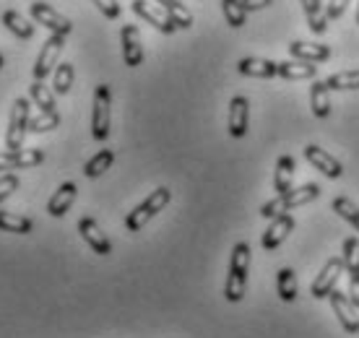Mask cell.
<instances>
[{
    "instance_id": "1",
    "label": "cell",
    "mask_w": 359,
    "mask_h": 338,
    "mask_svg": "<svg viewBox=\"0 0 359 338\" xmlns=\"http://www.w3.org/2000/svg\"><path fill=\"white\" fill-rule=\"evenodd\" d=\"M248 273H250V245L237 242L229 258V273H226L224 297L226 302H243L245 289H248Z\"/></svg>"
},
{
    "instance_id": "2",
    "label": "cell",
    "mask_w": 359,
    "mask_h": 338,
    "mask_svg": "<svg viewBox=\"0 0 359 338\" xmlns=\"http://www.w3.org/2000/svg\"><path fill=\"white\" fill-rule=\"evenodd\" d=\"M320 193H323V187L315 185V182H307V185H302V187H292V190L281 193V196H276L273 201H269V203L263 205L261 216L271 222L273 216L289 214V211H294V208L310 203V201H318Z\"/></svg>"
},
{
    "instance_id": "3",
    "label": "cell",
    "mask_w": 359,
    "mask_h": 338,
    "mask_svg": "<svg viewBox=\"0 0 359 338\" xmlns=\"http://www.w3.org/2000/svg\"><path fill=\"white\" fill-rule=\"evenodd\" d=\"M170 201H172V190H170V187H156L151 196L146 198L144 203H138L133 211L126 216V229L128 231H141L146 224L151 222L154 216L159 214V211H164V208L170 205Z\"/></svg>"
},
{
    "instance_id": "4",
    "label": "cell",
    "mask_w": 359,
    "mask_h": 338,
    "mask_svg": "<svg viewBox=\"0 0 359 338\" xmlns=\"http://www.w3.org/2000/svg\"><path fill=\"white\" fill-rule=\"evenodd\" d=\"M109 107H112V91L107 83H99L94 89V104H91V135L99 143L109 138Z\"/></svg>"
},
{
    "instance_id": "5",
    "label": "cell",
    "mask_w": 359,
    "mask_h": 338,
    "mask_svg": "<svg viewBox=\"0 0 359 338\" xmlns=\"http://www.w3.org/2000/svg\"><path fill=\"white\" fill-rule=\"evenodd\" d=\"M29 99H16L13 102V112L8 120V130H6V151H21L24 149V138L29 133Z\"/></svg>"
},
{
    "instance_id": "6",
    "label": "cell",
    "mask_w": 359,
    "mask_h": 338,
    "mask_svg": "<svg viewBox=\"0 0 359 338\" xmlns=\"http://www.w3.org/2000/svg\"><path fill=\"white\" fill-rule=\"evenodd\" d=\"M65 47V36L63 34H50L47 42L42 45L39 55H36L34 62V81H45L50 73L57 68V60H60V53Z\"/></svg>"
},
{
    "instance_id": "7",
    "label": "cell",
    "mask_w": 359,
    "mask_h": 338,
    "mask_svg": "<svg viewBox=\"0 0 359 338\" xmlns=\"http://www.w3.org/2000/svg\"><path fill=\"white\" fill-rule=\"evenodd\" d=\"M344 273H346V266H344L341 255H339V258H331L320 268V273L315 276L313 284H310V294H313L315 299H328V294L336 289V284H339V278H341Z\"/></svg>"
},
{
    "instance_id": "8",
    "label": "cell",
    "mask_w": 359,
    "mask_h": 338,
    "mask_svg": "<svg viewBox=\"0 0 359 338\" xmlns=\"http://www.w3.org/2000/svg\"><path fill=\"white\" fill-rule=\"evenodd\" d=\"M29 13H32V18H34L36 24H42V27H45L50 34L68 36L73 32L71 18H65L63 13H57L53 6H47V3H42V0L32 3V6H29Z\"/></svg>"
},
{
    "instance_id": "9",
    "label": "cell",
    "mask_w": 359,
    "mask_h": 338,
    "mask_svg": "<svg viewBox=\"0 0 359 338\" xmlns=\"http://www.w3.org/2000/svg\"><path fill=\"white\" fill-rule=\"evenodd\" d=\"M130 8H133L135 16L144 18L146 24H151V27L156 29V32H162V34H175V32H177V27L172 24V18L164 13L162 6H154L149 0H133Z\"/></svg>"
},
{
    "instance_id": "10",
    "label": "cell",
    "mask_w": 359,
    "mask_h": 338,
    "mask_svg": "<svg viewBox=\"0 0 359 338\" xmlns=\"http://www.w3.org/2000/svg\"><path fill=\"white\" fill-rule=\"evenodd\" d=\"M328 302H331L336 318H339V323H341V328L346 330V333H351V336H357L359 333V315H357L354 302H351L344 292H339V289H333V292L328 294Z\"/></svg>"
},
{
    "instance_id": "11",
    "label": "cell",
    "mask_w": 359,
    "mask_h": 338,
    "mask_svg": "<svg viewBox=\"0 0 359 338\" xmlns=\"http://www.w3.org/2000/svg\"><path fill=\"white\" fill-rule=\"evenodd\" d=\"M344 266L349 273V299L359 310V240L357 237H346L341 250Z\"/></svg>"
},
{
    "instance_id": "12",
    "label": "cell",
    "mask_w": 359,
    "mask_h": 338,
    "mask_svg": "<svg viewBox=\"0 0 359 338\" xmlns=\"http://www.w3.org/2000/svg\"><path fill=\"white\" fill-rule=\"evenodd\" d=\"M305 159H307V164H310V167H315L320 175H325V177L339 180L344 175L341 161L336 159V156H331L325 149L315 146V143H307V146H305Z\"/></svg>"
},
{
    "instance_id": "13",
    "label": "cell",
    "mask_w": 359,
    "mask_h": 338,
    "mask_svg": "<svg viewBox=\"0 0 359 338\" xmlns=\"http://www.w3.org/2000/svg\"><path fill=\"white\" fill-rule=\"evenodd\" d=\"M292 231H294V216H289V214L273 216L269 224V229L263 231V237H261L263 250H266V252H273Z\"/></svg>"
},
{
    "instance_id": "14",
    "label": "cell",
    "mask_w": 359,
    "mask_h": 338,
    "mask_svg": "<svg viewBox=\"0 0 359 338\" xmlns=\"http://www.w3.org/2000/svg\"><path fill=\"white\" fill-rule=\"evenodd\" d=\"M120 45H123V60H126L128 68H138L144 62V42H141L138 27L126 24L120 32Z\"/></svg>"
},
{
    "instance_id": "15",
    "label": "cell",
    "mask_w": 359,
    "mask_h": 338,
    "mask_svg": "<svg viewBox=\"0 0 359 338\" xmlns=\"http://www.w3.org/2000/svg\"><path fill=\"white\" fill-rule=\"evenodd\" d=\"M45 161L42 149H21V151L0 154V169H34Z\"/></svg>"
},
{
    "instance_id": "16",
    "label": "cell",
    "mask_w": 359,
    "mask_h": 338,
    "mask_svg": "<svg viewBox=\"0 0 359 338\" xmlns=\"http://www.w3.org/2000/svg\"><path fill=\"white\" fill-rule=\"evenodd\" d=\"M79 231H81L83 242H86L97 255H109V252H112V242L107 240V234L102 231V227H99L91 216H83L81 222H79Z\"/></svg>"
},
{
    "instance_id": "17",
    "label": "cell",
    "mask_w": 359,
    "mask_h": 338,
    "mask_svg": "<svg viewBox=\"0 0 359 338\" xmlns=\"http://www.w3.org/2000/svg\"><path fill=\"white\" fill-rule=\"evenodd\" d=\"M250 128V104L245 97H232L229 102V135L232 138H245Z\"/></svg>"
},
{
    "instance_id": "18",
    "label": "cell",
    "mask_w": 359,
    "mask_h": 338,
    "mask_svg": "<svg viewBox=\"0 0 359 338\" xmlns=\"http://www.w3.org/2000/svg\"><path fill=\"white\" fill-rule=\"evenodd\" d=\"M289 55L294 58V60H305V62H325L331 60V47L328 45H318V42H302V39H297L289 45Z\"/></svg>"
},
{
    "instance_id": "19",
    "label": "cell",
    "mask_w": 359,
    "mask_h": 338,
    "mask_svg": "<svg viewBox=\"0 0 359 338\" xmlns=\"http://www.w3.org/2000/svg\"><path fill=\"white\" fill-rule=\"evenodd\" d=\"M237 71L248 79H273L278 76V62L266 60V58H243L237 62Z\"/></svg>"
},
{
    "instance_id": "20",
    "label": "cell",
    "mask_w": 359,
    "mask_h": 338,
    "mask_svg": "<svg viewBox=\"0 0 359 338\" xmlns=\"http://www.w3.org/2000/svg\"><path fill=\"white\" fill-rule=\"evenodd\" d=\"M310 109H313L315 117H320V120H325V117L331 115V89H328V83L320 79H313V83H310Z\"/></svg>"
},
{
    "instance_id": "21",
    "label": "cell",
    "mask_w": 359,
    "mask_h": 338,
    "mask_svg": "<svg viewBox=\"0 0 359 338\" xmlns=\"http://www.w3.org/2000/svg\"><path fill=\"white\" fill-rule=\"evenodd\" d=\"M76 196H79L76 182H63V185L55 190V196L50 198V203H47V214L55 216V219L65 216L68 214V208L73 205V201H76Z\"/></svg>"
},
{
    "instance_id": "22",
    "label": "cell",
    "mask_w": 359,
    "mask_h": 338,
    "mask_svg": "<svg viewBox=\"0 0 359 338\" xmlns=\"http://www.w3.org/2000/svg\"><path fill=\"white\" fill-rule=\"evenodd\" d=\"M278 79L284 81H305V79H318V62H305V60H284L278 62Z\"/></svg>"
},
{
    "instance_id": "23",
    "label": "cell",
    "mask_w": 359,
    "mask_h": 338,
    "mask_svg": "<svg viewBox=\"0 0 359 338\" xmlns=\"http://www.w3.org/2000/svg\"><path fill=\"white\" fill-rule=\"evenodd\" d=\"M294 172H297L294 156H289V154L278 156L276 169H273V190H276V196L292 190V185H294Z\"/></svg>"
},
{
    "instance_id": "24",
    "label": "cell",
    "mask_w": 359,
    "mask_h": 338,
    "mask_svg": "<svg viewBox=\"0 0 359 338\" xmlns=\"http://www.w3.org/2000/svg\"><path fill=\"white\" fill-rule=\"evenodd\" d=\"M299 3H302V11H305L310 32H313V34H325V32H328V16H325L323 0H299Z\"/></svg>"
},
{
    "instance_id": "25",
    "label": "cell",
    "mask_w": 359,
    "mask_h": 338,
    "mask_svg": "<svg viewBox=\"0 0 359 338\" xmlns=\"http://www.w3.org/2000/svg\"><path fill=\"white\" fill-rule=\"evenodd\" d=\"M164 8V13L172 18V24L177 29H190L193 27V13L188 11V6L182 0H154Z\"/></svg>"
},
{
    "instance_id": "26",
    "label": "cell",
    "mask_w": 359,
    "mask_h": 338,
    "mask_svg": "<svg viewBox=\"0 0 359 338\" xmlns=\"http://www.w3.org/2000/svg\"><path fill=\"white\" fill-rule=\"evenodd\" d=\"M276 292L284 302H294L297 294H299V286H297V276L292 268H281L276 273Z\"/></svg>"
},
{
    "instance_id": "27",
    "label": "cell",
    "mask_w": 359,
    "mask_h": 338,
    "mask_svg": "<svg viewBox=\"0 0 359 338\" xmlns=\"http://www.w3.org/2000/svg\"><path fill=\"white\" fill-rule=\"evenodd\" d=\"M3 24H6L8 32H13L18 39H32V36H34V24H29L18 11H6V13H3Z\"/></svg>"
},
{
    "instance_id": "28",
    "label": "cell",
    "mask_w": 359,
    "mask_h": 338,
    "mask_svg": "<svg viewBox=\"0 0 359 338\" xmlns=\"http://www.w3.org/2000/svg\"><path fill=\"white\" fill-rule=\"evenodd\" d=\"M29 97L34 102L39 112H57L55 109V91H50L45 86V81H34L32 86H29Z\"/></svg>"
},
{
    "instance_id": "29",
    "label": "cell",
    "mask_w": 359,
    "mask_h": 338,
    "mask_svg": "<svg viewBox=\"0 0 359 338\" xmlns=\"http://www.w3.org/2000/svg\"><path fill=\"white\" fill-rule=\"evenodd\" d=\"M112 161H115V154L109 151V149H102L97 156H91V159L86 161V167H83V175H86L89 180L102 177V175H104V172L112 167Z\"/></svg>"
},
{
    "instance_id": "30",
    "label": "cell",
    "mask_w": 359,
    "mask_h": 338,
    "mask_svg": "<svg viewBox=\"0 0 359 338\" xmlns=\"http://www.w3.org/2000/svg\"><path fill=\"white\" fill-rule=\"evenodd\" d=\"M34 229V222L27 216H16L8 211H0V231H11V234H29Z\"/></svg>"
},
{
    "instance_id": "31",
    "label": "cell",
    "mask_w": 359,
    "mask_h": 338,
    "mask_svg": "<svg viewBox=\"0 0 359 338\" xmlns=\"http://www.w3.org/2000/svg\"><path fill=\"white\" fill-rule=\"evenodd\" d=\"M328 89L331 91H354L359 89V68L357 71H339V73H331L328 79Z\"/></svg>"
},
{
    "instance_id": "32",
    "label": "cell",
    "mask_w": 359,
    "mask_h": 338,
    "mask_svg": "<svg viewBox=\"0 0 359 338\" xmlns=\"http://www.w3.org/2000/svg\"><path fill=\"white\" fill-rule=\"evenodd\" d=\"M73 79H76V68H73V62H60V65L55 68L53 91L55 94H60V97H65L73 86Z\"/></svg>"
},
{
    "instance_id": "33",
    "label": "cell",
    "mask_w": 359,
    "mask_h": 338,
    "mask_svg": "<svg viewBox=\"0 0 359 338\" xmlns=\"http://www.w3.org/2000/svg\"><path fill=\"white\" fill-rule=\"evenodd\" d=\"M331 208H333V211H336L339 216H341L344 222L351 224V227H354V229L359 231V205L354 203V201H349V198L339 196V198H333V201H331Z\"/></svg>"
},
{
    "instance_id": "34",
    "label": "cell",
    "mask_w": 359,
    "mask_h": 338,
    "mask_svg": "<svg viewBox=\"0 0 359 338\" xmlns=\"http://www.w3.org/2000/svg\"><path fill=\"white\" fill-rule=\"evenodd\" d=\"M222 11H224L226 24H229L232 29L245 27V21H248V11H245L243 0H222Z\"/></svg>"
},
{
    "instance_id": "35",
    "label": "cell",
    "mask_w": 359,
    "mask_h": 338,
    "mask_svg": "<svg viewBox=\"0 0 359 338\" xmlns=\"http://www.w3.org/2000/svg\"><path fill=\"white\" fill-rule=\"evenodd\" d=\"M60 125V115L57 112H39L36 117L29 120V130L32 133H50Z\"/></svg>"
},
{
    "instance_id": "36",
    "label": "cell",
    "mask_w": 359,
    "mask_h": 338,
    "mask_svg": "<svg viewBox=\"0 0 359 338\" xmlns=\"http://www.w3.org/2000/svg\"><path fill=\"white\" fill-rule=\"evenodd\" d=\"M94 6L99 8V13L102 16H107L109 21H115V18H120V13H123V8H120V3L117 0H91Z\"/></svg>"
},
{
    "instance_id": "37",
    "label": "cell",
    "mask_w": 359,
    "mask_h": 338,
    "mask_svg": "<svg viewBox=\"0 0 359 338\" xmlns=\"http://www.w3.org/2000/svg\"><path fill=\"white\" fill-rule=\"evenodd\" d=\"M16 190H18V177H16V175H11V172H8V175H3V177H0V203H3V201H8Z\"/></svg>"
},
{
    "instance_id": "38",
    "label": "cell",
    "mask_w": 359,
    "mask_h": 338,
    "mask_svg": "<svg viewBox=\"0 0 359 338\" xmlns=\"http://www.w3.org/2000/svg\"><path fill=\"white\" fill-rule=\"evenodd\" d=\"M349 3L351 0H328V6H325V16H328V21H339V18L346 13Z\"/></svg>"
},
{
    "instance_id": "39",
    "label": "cell",
    "mask_w": 359,
    "mask_h": 338,
    "mask_svg": "<svg viewBox=\"0 0 359 338\" xmlns=\"http://www.w3.org/2000/svg\"><path fill=\"white\" fill-rule=\"evenodd\" d=\"M273 0H243V6L245 11L250 13V11H263V8H269Z\"/></svg>"
},
{
    "instance_id": "40",
    "label": "cell",
    "mask_w": 359,
    "mask_h": 338,
    "mask_svg": "<svg viewBox=\"0 0 359 338\" xmlns=\"http://www.w3.org/2000/svg\"><path fill=\"white\" fill-rule=\"evenodd\" d=\"M357 24H359V3H357Z\"/></svg>"
},
{
    "instance_id": "41",
    "label": "cell",
    "mask_w": 359,
    "mask_h": 338,
    "mask_svg": "<svg viewBox=\"0 0 359 338\" xmlns=\"http://www.w3.org/2000/svg\"><path fill=\"white\" fill-rule=\"evenodd\" d=\"M0 68H3V58H0Z\"/></svg>"
}]
</instances>
